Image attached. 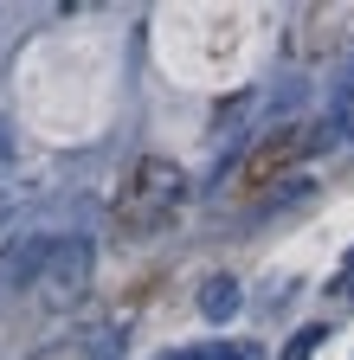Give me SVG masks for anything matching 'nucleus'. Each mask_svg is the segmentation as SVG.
I'll return each mask as SVG.
<instances>
[{"mask_svg":"<svg viewBox=\"0 0 354 360\" xmlns=\"http://www.w3.org/2000/svg\"><path fill=\"white\" fill-rule=\"evenodd\" d=\"M200 315H206V322H232V315H239V277H226V270L206 277L200 283Z\"/></svg>","mask_w":354,"mask_h":360,"instance_id":"nucleus-5","label":"nucleus"},{"mask_svg":"<svg viewBox=\"0 0 354 360\" xmlns=\"http://www.w3.org/2000/svg\"><path fill=\"white\" fill-rule=\"evenodd\" d=\"M91 264H97L91 232L65 225V238H58V251H52V264H46V290H52V296H77L84 283H91Z\"/></svg>","mask_w":354,"mask_h":360,"instance_id":"nucleus-3","label":"nucleus"},{"mask_svg":"<svg viewBox=\"0 0 354 360\" xmlns=\"http://www.w3.org/2000/svg\"><path fill=\"white\" fill-rule=\"evenodd\" d=\"M58 238H65V219H32V225H20V232L0 245V302L20 296V290H32L39 277H46Z\"/></svg>","mask_w":354,"mask_h":360,"instance_id":"nucleus-2","label":"nucleus"},{"mask_svg":"<svg viewBox=\"0 0 354 360\" xmlns=\"http://www.w3.org/2000/svg\"><path fill=\"white\" fill-rule=\"evenodd\" d=\"M200 360H264V347L258 341H213Z\"/></svg>","mask_w":354,"mask_h":360,"instance_id":"nucleus-6","label":"nucleus"},{"mask_svg":"<svg viewBox=\"0 0 354 360\" xmlns=\"http://www.w3.org/2000/svg\"><path fill=\"white\" fill-rule=\"evenodd\" d=\"M316 347H322V328H303V335L284 347V360H303V354H316Z\"/></svg>","mask_w":354,"mask_h":360,"instance_id":"nucleus-7","label":"nucleus"},{"mask_svg":"<svg viewBox=\"0 0 354 360\" xmlns=\"http://www.w3.org/2000/svg\"><path fill=\"white\" fill-rule=\"evenodd\" d=\"M181 206H187V174L174 167L167 155H142L136 167L122 174V187H116V225H122V232H136V238L174 225Z\"/></svg>","mask_w":354,"mask_h":360,"instance_id":"nucleus-1","label":"nucleus"},{"mask_svg":"<svg viewBox=\"0 0 354 360\" xmlns=\"http://www.w3.org/2000/svg\"><path fill=\"white\" fill-rule=\"evenodd\" d=\"M97 360H122V328H116V335H110V341L97 347Z\"/></svg>","mask_w":354,"mask_h":360,"instance_id":"nucleus-9","label":"nucleus"},{"mask_svg":"<svg viewBox=\"0 0 354 360\" xmlns=\"http://www.w3.org/2000/svg\"><path fill=\"white\" fill-rule=\"evenodd\" d=\"M322 116H329V135H335V142H341V135H354V58L335 65L329 97H322Z\"/></svg>","mask_w":354,"mask_h":360,"instance_id":"nucleus-4","label":"nucleus"},{"mask_svg":"<svg viewBox=\"0 0 354 360\" xmlns=\"http://www.w3.org/2000/svg\"><path fill=\"white\" fill-rule=\"evenodd\" d=\"M7 219H13V206H7V200H0V225H7Z\"/></svg>","mask_w":354,"mask_h":360,"instance_id":"nucleus-10","label":"nucleus"},{"mask_svg":"<svg viewBox=\"0 0 354 360\" xmlns=\"http://www.w3.org/2000/svg\"><path fill=\"white\" fill-rule=\"evenodd\" d=\"M13 167V129H7V116H0V174Z\"/></svg>","mask_w":354,"mask_h":360,"instance_id":"nucleus-8","label":"nucleus"}]
</instances>
